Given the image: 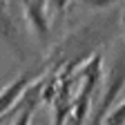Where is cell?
Wrapping results in <instances>:
<instances>
[{
  "instance_id": "cell-1",
  "label": "cell",
  "mask_w": 125,
  "mask_h": 125,
  "mask_svg": "<svg viewBox=\"0 0 125 125\" xmlns=\"http://www.w3.org/2000/svg\"><path fill=\"white\" fill-rule=\"evenodd\" d=\"M123 92H125V47L118 52L112 69L107 74V81H105V87H103V96H101L98 107H96V112L92 116V125H103L105 116L109 114V109L114 105H118Z\"/></svg>"
},
{
  "instance_id": "cell-2",
  "label": "cell",
  "mask_w": 125,
  "mask_h": 125,
  "mask_svg": "<svg viewBox=\"0 0 125 125\" xmlns=\"http://www.w3.org/2000/svg\"><path fill=\"white\" fill-rule=\"evenodd\" d=\"M47 69H49V62L31 67L27 74H22V76L16 78V81H13L5 92H0V116H5L9 109H11V107H13V105L29 92V87H34V81H38V78H40Z\"/></svg>"
},
{
  "instance_id": "cell-3",
  "label": "cell",
  "mask_w": 125,
  "mask_h": 125,
  "mask_svg": "<svg viewBox=\"0 0 125 125\" xmlns=\"http://www.w3.org/2000/svg\"><path fill=\"white\" fill-rule=\"evenodd\" d=\"M0 40H2L20 60L27 56V47L22 42L20 29H18V25H16V20L11 18V13L7 11V7H5L2 0H0Z\"/></svg>"
},
{
  "instance_id": "cell-4",
  "label": "cell",
  "mask_w": 125,
  "mask_h": 125,
  "mask_svg": "<svg viewBox=\"0 0 125 125\" xmlns=\"http://www.w3.org/2000/svg\"><path fill=\"white\" fill-rule=\"evenodd\" d=\"M29 25L34 27L38 38H49V18H47V0H20Z\"/></svg>"
},
{
  "instance_id": "cell-5",
  "label": "cell",
  "mask_w": 125,
  "mask_h": 125,
  "mask_svg": "<svg viewBox=\"0 0 125 125\" xmlns=\"http://www.w3.org/2000/svg\"><path fill=\"white\" fill-rule=\"evenodd\" d=\"M40 89H42V85L29 87V92L22 96V107L11 125H31V118H34V112H36L38 101H40Z\"/></svg>"
},
{
  "instance_id": "cell-6",
  "label": "cell",
  "mask_w": 125,
  "mask_h": 125,
  "mask_svg": "<svg viewBox=\"0 0 125 125\" xmlns=\"http://www.w3.org/2000/svg\"><path fill=\"white\" fill-rule=\"evenodd\" d=\"M103 125H125V98L118 101V105L114 107V112H109L105 116Z\"/></svg>"
},
{
  "instance_id": "cell-7",
  "label": "cell",
  "mask_w": 125,
  "mask_h": 125,
  "mask_svg": "<svg viewBox=\"0 0 125 125\" xmlns=\"http://www.w3.org/2000/svg\"><path fill=\"white\" fill-rule=\"evenodd\" d=\"M114 2H118V0H83V5H87V7H107V5H114Z\"/></svg>"
},
{
  "instance_id": "cell-8",
  "label": "cell",
  "mask_w": 125,
  "mask_h": 125,
  "mask_svg": "<svg viewBox=\"0 0 125 125\" xmlns=\"http://www.w3.org/2000/svg\"><path fill=\"white\" fill-rule=\"evenodd\" d=\"M47 2H49V5L54 7V11L62 13V11H65V7H67V2H69V0H47Z\"/></svg>"
}]
</instances>
